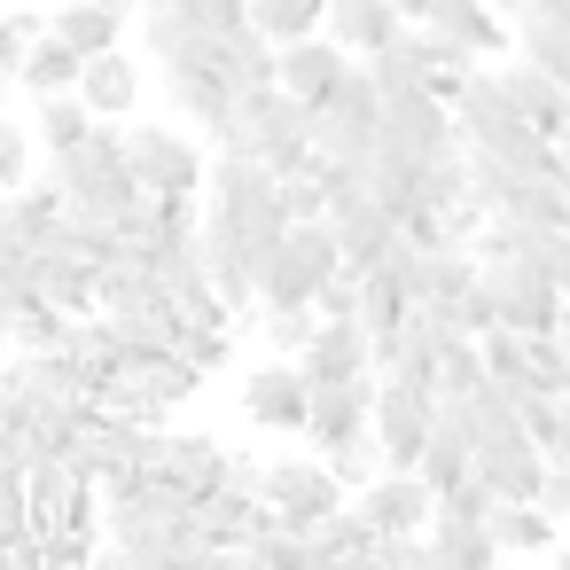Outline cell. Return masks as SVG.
<instances>
[{
  "label": "cell",
  "instance_id": "obj_1",
  "mask_svg": "<svg viewBox=\"0 0 570 570\" xmlns=\"http://www.w3.org/2000/svg\"><path fill=\"white\" fill-rule=\"evenodd\" d=\"M204 188H212L204 219H219L250 258H258L266 243H282V227H289V212H282V180H274L250 149H219V157L204 165Z\"/></svg>",
  "mask_w": 570,
  "mask_h": 570
},
{
  "label": "cell",
  "instance_id": "obj_2",
  "mask_svg": "<svg viewBox=\"0 0 570 570\" xmlns=\"http://www.w3.org/2000/svg\"><path fill=\"white\" fill-rule=\"evenodd\" d=\"M56 173V188H63V204L71 212H87V219H126V204L141 196V180H134V165H126V126L118 118H95V134L79 141V149H63V157H48ZM126 243V235H118Z\"/></svg>",
  "mask_w": 570,
  "mask_h": 570
},
{
  "label": "cell",
  "instance_id": "obj_3",
  "mask_svg": "<svg viewBox=\"0 0 570 570\" xmlns=\"http://www.w3.org/2000/svg\"><path fill=\"white\" fill-rule=\"evenodd\" d=\"M219 149H250L282 180V173H297L313 157V110L297 95H282V87H250V95H235V118H227Z\"/></svg>",
  "mask_w": 570,
  "mask_h": 570
},
{
  "label": "cell",
  "instance_id": "obj_4",
  "mask_svg": "<svg viewBox=\"0 0 570 570\" xmlns=\"http://www.w3.org/2000/svg\"><path fill=\"white\" fill-rule=\"evenodd\" d=\"M375 126H383V87H375V71H367V63H344V79L313 102V149H321V157H344V165H367Z\"/></svg>",
  "mask_w": 570,
  "mask_h": 570
},
{
  "label": "cell",
  "instance_id": "obj_5",
  "mask_svg": "<svg viewBox=\"0 0 570 570\" xmlns=\"http://www.w3.org/2000/svg\"><path fill=\"white\" fill-rule=\"evenodd\" d=\"M476 274H484V289H492L500 328L554 336V321H562V289H554V274H547V266H531V258H484Z\"/></svg>",
  "mask_w": 570,
  "mask_h": 570
},
{
  "label": "cell",
  "instance_id": "obj_6",
  "mask_svg": "<svg viewBox=\"0 0 570 570\" xmlns=\"http://www.w3.org/2000/svg\"><path fill=\"white\" fill-rule=\"evenodd\" d=\"M258 500L274 508V523L313 531L321 515L344 508V476L328 461H258Z\"/></svg>",
  "mask_w": 570,
  "mask_h": 570
},
{
  "label": "cell",
  "instance_id": "obj_7",
  "mask_svg": "<svg viewBox=\"0 0 570 570\" xmlns=\"http://www.w3.org/2000/svg\"><path fill=\"white\" fill-rule=\"evenodd\" d=\"M430 422H438V391L430 383L375 375V445H383V469H414Z\"/></svg>",
  "mask_w": 570,
  "mask_h": 570
},
{
  "label": "cell",
  "instance_id": "obj_8",
  "mask_svg": "<svg viewBox=\"0 0 570 570\" xmlns=\"http://www.w3.org/2000/svg\"><path fill=\"white\" fill-rule=\"evenodd\" d=\"M375 141H391V149H406V157H445V149H461V126H453V102L445 95H430V87H406V95H383V126H375Z\"/></svg>",
  "mask_w": 570,
  "mask_h": 570
},
{
  "label": "cell",
  "instance_id": "obj_9",
  "mask_svg": "<svg viewBox=\"0 0 570 570\" xmlns=\"http://www.w3.org/2000/svg\"><path fill=\"white\" fill-rule=\"evenodd\" d=\"M126 165L149 196H196L204 188V149L173 126H126Z\"/></svg>",
  "mask_w": 570,
  "mask_h": 570
},
{
  "label": "cell",
  "instance_id": "obj_10",
  "mask_svg": "<svg viewBox=\"0 0 570 570\" xmlns=\"http://www.w3.org/2000/svg\"><path fill=\"white\" fill-rule=\"evenodd\" d=\"M469 469L484 476V492H492V500H539V484H547V453H539V438H531L523 422L484 430Z\"/></svg>",
  "mask_w": 570,
  "mask_h": 570
},
{
  "label": "cell",
  "instance_id": "obj_11",
  "mask_svg": "<svg viewBox=\"0 0 570 570\" xmlns=\"http://www.w3.org/2000/svg\"><path fill=\"white\" fill-rule=\"evenodd\" d=\"M305 438H313V453H344V445L375 438V375H352V383H313Z\"/></svg>",
  "mask_w": 570,
  "mask_h": 570
},
{
  "label": "cell",
  "instance_id": "obj_12",
  "mask_svg": "<svg viewBox=\"0 0 570 570\" xmlns=\"http://www.w3.org/2000/svg\"><path fill=\"white\" fill-rule=\"evenodd\" d=\"M305 406H313V383H305V367H297L289 352L243 375V414H250L258 430H274V438H305Z\"/></svg>",
  "mask_w": 570,
  "mask_h": 570
},
{
  "label": "cell",
  "instance_id": "obj_13",
  "mask_svg": "<svg viewBox=\"0 0 570 570\" xmlns=\"http://www.w3.org/2000/svg\"><path fill=\"white\" fill-rule=\"evenodd\" d=\"M445 321L430 313V305H406L399 313V328H383L375 336V375H406V383H430L438 375V352H445Z\"/></svg>",
  "mask_w": 570,
  "mask_h": 570
},
{
  "label": "cell",
  "instance_id": "obj_14",
  "mask_svg": "<svg viewBox=\"0 0 570 570\" xmlns=\"http://www.w3.org/2000/svg\"><path fill=\"white\" fill-rule=\"evenodd\" d=\"M297 367L305 383H352V375H375V336L344 313V321H313V336L297 344Z\"/></svg>",
  "mask_w": 570,
  "mask_h": 570
},
{
  "label": "cell",
  "instance_id": "obj_15",
  "mask_svg": "<svg viewBox=\"0 0 570 570\" xmlns=\"http://www.w3.org/2000/svg\"><path fill=\"white\" fill-rule=\"evenodd\" d=\"M227 461H235V453H227L219 438H204V430H157V461H149V469H157L165 484H180L188 500H204V492L227 484Z\"/></svg>",
  "mask_w": 570,
  "mask_h": 570
},
{
  "label": "cell",
  "instance_id": "obj_16",
  "mask_svg": "<svg viewBox=\"0 0 570 570\" xmlns=\"http://www.w3.org/2000/svg\"><path fill=\"white\" fill-rule=\"evenodd\" d=\"M383 539H399V531H430V508H438V492L414 476V469H383V476H367L360 484V500H352Z\"/></svg>",
  "mask_w": 570,
  "mask_h": 570
},
{
  "label": "cell",
  "instance_id": "obj_17",
  "mask_svg": "<svg viewBox=\"0 0 570 570\" xmlns=\"http://www.w3.org/2000/svg\"><path fill=\"white\" fill-rule=\"evenodd\" d=\"M344 63H352V56H344L328 32H305V40H282V48H274V87L297 95V102L313 110V102L344 79Z\"/></svg>",
  "mask_w": 570,
  "mask_h": 570
},
{
  "label": "cell",
  "instance_id": "obj_18",
  "mask_svg": "<svg viewBox=\"0 0 570 570\" xmlns=\"http://www.w3.org/2000/svg\"><path fill=\"white\" fill-rule=\"evenodd\" d=\"M165 95H173V110L196 126V134H227V118H235V87H227V71L219 63H165Z\"/></svg>",
  "mask_w": 570,
  "mask_h": 570
},
{
  "label": "cell",
  "instance_id": "obj_19",
  "mask_svg": "<svg viewBox=\"0 0 570 570\" xmlns=\"http://www.w3.org/2000/svg\"><path fill=\"white\" fill-rule=\"evenodd\" d=\"M328 235H336L344 274H367V266H383V250L399 243V219H391L375 196H344V204L328 212Z\"/></svg>",
  "mask_w": 570,
  "mask_h": 570
},
{
  "label": "cell",
  "instance_id": "obj_20",
  "mask_svg": "<svg viewBox=\"0 0 570 570\" xmlns=\"http://www.w3.org/2000/svg\"><path fill=\"white\" fill-rule=\"evenodd\" d=\"M414 24H430L438 40H453V48L476 56V63H484V56H508V24H500L492 0H430Z\"/></svg>",
  "mask_w": 570,
  "mask_h": 570
},
{
  "label": "cell",
  "instance_id": "obj_21",
  "mask_svg": "<svg viewBox=\"0 0 570 570\" xmlns=\"http://www.w3.org/2000/svg\"><path fill=\"white\" fill-rule=\"evenodd\" d=\"M188 515H196V539L204 547H250L258 539V523H266V500L250 492V484H219V492H204V500H188Z\"/></svg>",
  "mask_w": 570,
  "mask_h": 570
},
{
  "label": "cell",
  "instance_id": "obj_22",
  "mask_svg": "<svg viewBox=\"0 0 570 570\" xmlns=\"http://www.w3.org/2000/svg\"><path fill=\"white\" fill-rule=\"evenodd\" d=\"M508 554L492 547L484 515H461V508H430V570H500Z\"/></svg>",
  "mask_w": 570,
  "mask_h": 570
},
{
  "label": "cell",
  "instance_id": "obj_23",
  "mask_svg": "<svg viewBox=\"0 0 570 570\" xmlns=\"http://www.w3.org/2000/svg\"><path fill=\"white\" fill-rule=\"evenodd\" d=\"M399 24H406V17L391 9V0H328V9H321V32H328L344 56H360V63H367L375 48H391Z\"/></svg>",
  "mask_w": 570,
  "mask_h": 570
},
{
  "label": "cell",
  "instance_id": "obj_24",
  "mask_svg": "<svg viewBox=\"0 0 570 570\" xmlns=\"http://www.w3.org/2000/svg\"><path fill=\"white\" fill-rule=\"evenodd\" d=\"M79 102H87L95 118H126V110L141 102V63H134L126 48L87 56V63H79Z\"/></svg>",
  "mask_w": 570,
  "mask_h": 570
},
{
  "label": "cell",
  "instance_id": "obj_25",
  "mask_svg": "<svg viewBox=\"0 0 570 570\" xmlns=\"http://www.w3.org/2000/svg\"><path fill=\"white\" fill-rule=\"evenodd\" d=\"M484 531H492L500 554H523V562L547 554V547L562 539V523H554L539 500H492V508H484Z\"/></svg>",
  "mask_w": 570,
  "mask_h": 570
},
{
  "label": "cell",
  "instance_id": "obj_26",
  "mask_svg": "<svg viewBox=\"0 0 570 570\" xmlns=\"http://www.w3.org/2000/svg\"><path fill=\"white\" fill-rule=\"evenodd\" d=\"M0 212H9V235H17L24 250H48V243L63 235V188H56V180L9 188V196H0Z\"/></svg>",
  "mask_w": 570,
  "mask_h": 570
},
{
  "label": "cell",
  "instance_id": "obj_27",
  "mask_svg": "<svg viewBox=\"0 0 570 570\" xmlns=\"http://www.w3.org/2000/svg\"><path fill=\"white\" fill-rule=\"evenodd\" d=\"M367 196H375L391 219H414V212H422V157L375 141V149H367Z\"/></svg>",
  "mask_w": 570,
  "mask_h": 570
},
{
  "label": "cell",
  "instance_id": "obj_28",
  "mask_svg": "<svg viewBox=\"0 0 570 570\" xmlns=\"http://www.w3.org/2000/svg\"><path fill=\"white\" fill-rule=\"evenodd\" d=\"M500 87H508V102H515V110H523V118H531V126L554 141V126H562L570 95H562V87H554V79H547L531 56H508V63H500Z\"/></svg>",
  "mask_w": 570,
  "mask_h": 570
},
{
  "label": "cell",
  "instance_id": "obj_29",
  "mask_svg": "<svg viewBox=\"0 0 570 570\" xmlns=\"http://www.w3.org/2000/svg\"><path fill=\"white\" fill-rule=\"evenodd\" d=\"M32 266H40V297H48V305H63L71 321H79V313H95V274H102L95 258H79V250H56V243H48V250H32Z\"/></svg>",
  "mask_w": 570,
  "mask_h": 570
},
{
  "label": "cell",
  "instance_id": "obj_30",
  "mask_svg": "<svg viewBox=\"0 0 570 570\" xmlns=\"http://www.w3.org/2000/svg\"><path fill=\"white\" fill-rule=\"evenodd\" d=\"M118 9H110V0H63V9L48 17V32L71 48V56H102V48H118Z\"/></svg>",
  "mask_w": 570,
  "mask_h": 570
},
{
  "label": "cell",
  "instance_id": "obj_31",
  "mask_svg": "<svg viewBox=\"0 0 570 570\" xmlns=\"http://www.w3.org/2000/svg\"><path fill=\"white\" fill-rule=\"evenodd\" d=\"M219 71H227V87L235 95H250V87H274V40L243 17L235 32H219Z\"/></svg>",
  "mask_w": 570,
  "mask_h": 570
},
{
  "label": "cell",
  "instance_id": "obj_32",
  "mask_svg": "<svg viewBox=\"0 0 570 570\" xmlns=\"http://www.w3.org/2000/svg\"><path fill=\"white\" fill-rule=\"evenodd\" d=\"M515 17H523V24L508 32V40H515V56H531V63L570 95V24H562V17H531V9H515Z\"/></svg>",
  "mask_w": 570,
  "mask_h": 570
},
{
  "label": "cell",
  "instance_id": "obj_33",
  "mask_svg": "<svg viewBox=\"0 0 570 570\" xmlns=\"http://www.w3.org/2000/svg\"><path fill=\"white\" fill-rule=\"evenodd\" d=\"M79 63H87V56H71L56 32H40V40L24 48V63H17V87H24V95H71V87H79Z\"/></svg>",
  "mask_w": 570,
  "mask_h": 570
},
{
  "label": "cell",
  "instance_id": "obj_34",
  "mask_svg": "<svg viewBox=\"0 0 570 570\" xmlns=\"http://www.w3.org/2000/svg\"><path fill=\"white\" fill-rule=\"evenodd\" d=\"M87 134H95V110L79 102V87H71V95H40V118H32V149L63 157V149H79Z\"/></svg>",
  "mask_w": 570,
  "mask_h": 570
},
{
  "label": "cell",
  "instance_id": "obj_35",
  "mask_svg": "<svg viewBox=\"0 0 570 570\" xmlns=\"http://www.w3.org/2000/svg\"><path fill=\"white\" fill-rule=\"evenodd\" d=\"M414 297L399 289V274H383V266H367L360 274V289H352V321L367 328V336H383V328H399V313H406Z\"/></svg>",
  "mask_w": 570,
  "mask_h": 570
},
{
  "label": "cell",
  "instance_id": "obj_36",
  "mask_svg": "<svg viewBox=\"0 0 570 570\" xmlns=\"http://www.w3.org/2000/svg\"><path fill=\"white\" fill-rule=\"evenodd\" d=\"M476 383H492V375H484V352H476V336H445V352H438V375H430V391H438V399H469Z\"/></svg>",
  "mask_w": 570,
  "mask_h": 570
},
{
  "label": "cell",
  "instance_id": "obj_37",
  "mask_svg": "<svg viewBox=\"0 0 570 570\" xmlns=\"http://www.w3.org/2000/svg\"><path fill=\"white\" fill-rule=\"evenodd\" d=\"M321 9L328 0H250V24L282 48V40H305V32H321Z\"/></svg>",
  "mask_w": 570,
  "mask_h": 570
},
{
  "label": "cell",
  "instance_id": "obj_38",
  "mask_svg": "<svg viewBox=\"0 0 570 570\" xmlns=\"http://www.w3.org/2000/svg\"><path fill=\"white\" fill-rule=\"evenodd\" d=\"M40 297V266H32V250L17 243V235H0V321H9L17 305H32Z\"/></svg>",
  "mask_w": 570,
  "mask_h": 570
},
{
  "label": "cell",
  "instance_id": "obj_39",
  "mask_svg": "<svg viewBox=\"0 0 570 570\" xmlns=\"http://www.w3.org/2000/svg\"><path fill=\"white\" fill-rule=\"evenodd\" d=\"M523 344H531L523 328H500V321H492V328L476 336V352H484V375H492V383H523Z\"/></svg>",
  "mask_w": 570,
  "mask_h": 570
},
{
  "label": "cell",
  "instance_id": "obj_40",
  "mask_svg": "<svg viewBox=\"0 0 570 570\" xmlns=\"http://www.w3.org/2000/svg\"><path fill=\"white\" fill-rule=\"evenodd\" d=\"M48 32V17H32V9H0V79L17 87V63H24V48Z\"/></svg>",
  "mask_w": 570,
  "mask_h": 570
},
{
  "label": "cell",
  "instance_id": "obj_41",
  "mask_svg": "<svg viewBox=\"0 0 570 570\" xmlns=\"http://www.w3.org/2000/svg\"><path fill=\"white\" fill-rule=\"evenodd\" d=\"M173 352H180L196 375H212V367H227V328H212V321H180Z\"/></svg>",
  "mask_w": 570,
  "mask_h": 570
},
{
  "label": "cell",
  "instance_id": "obj_42",
  "mask_svg": "<svg viewBox=\"0 0 570 570\" xmlns=\"http://www.w3.org/2000/svg\"><path fill=\"white\" fill-rule=\"evenodd\" d=\"M438 321H445L453 336H484V328L500 321V313H492V289H484V274H476V282H469V289H461V297L438 313Z\"/></svg>",
  "mask_w": 570,
  "mask_h": 570
},
{
  "label": "cell",
  "instance_id": "obj_43",
  "mask_svg": "<svg viewBox=\"0 0 570 570\" xmlns=\"http://www.w3.org/2000/svg\"><path fill=\"white\" fill-rule=\"evenodd\" d=\"M24 173H32V134H24L9 110H0V196L24 188Z\"/></svg>",
  "mask_w": 570,
  "mask_h": 570
},
{
  "label": "cell",
  "instance_id": "obj_44",
  "mask_svg": "<svg viewBox=\"0 0 570 570\" xmlns=\"http://www.w3.org/2000/svg\"><path fill=\"white\" fill-rule=\"evenodd\" d=\"M173 9L196 24V32H235L250 17V0H173Z\"/></svg>",
  "mask_w": 570,
  "mask_h": 570
},
{
  "label": "cell",
  "instance_id": "obj_45",
  "mask_svg": "<svg viewBox=\"0 0 570 570\" xmlns=\"http://www.w3.org/2000/svg\"><path fill=\"white\" fill-rule=\"evenodd\" d=\"M328 469H336L344 484H367V476H383V445H375V438H360V445L328 453Z\"/></svg>",
  "mask_w": 570,
  "mask_h": 570
},
{
  "label": "cell",
  "instance_id": "obj_46",
  "mask_svg": "<svg viewBox=\"0 0 570 570\" xmlns=\"http://www.w3.org/2000/svg\"><path fill=\"white\" fill-rule=\"evenodd\" d=\"M313 321H321V313H266V336H274V352H289V360H297V344L313 336Z\"/></svg>",
  "mask_w": 570,
  "mask_h": 570
},
{
  "label": "cell",
  "instance_id": "obj_47",
  "mask_svg": "<svg viewBox=\"0 0 570 570\" xmlns=\"http://www.w3.org/2000/svg\"><path fill=\"white\" fill-rule=\"evenodd\" d=\"M0 570H40V539H24V547H0Z\"/></svg>",
  "mask_w": 570,
  "mask_h": 570
},
{
  "label": "cell",
  "instance_id": "obj_48",
  "mask_svg": "<svg viewBox=\"0 0 570 570\" xmlns=\"http://www.w3.org/2000/svg\"><path fill=\"white\" fill-rule=\"evenodd\" d=\"M523 9H531V17H562V24H570V0H523Z\"/></svg>",
  "mask_w": 570,
  "mask_h": 570
},
{
  "label": "cell",
  "instance_id": "obj_49",
  "mask_svg": "<svg viewBox=\"0 0 570 570\" xmlns=\"http://www.w3.org/2000/svg\"><path fill=\"white\" fill-rule=\"evenodd\" d=\"M554 157L570 165V110H562V126H554Z\"/></svg>",
  "mask_w": 570,
  "mask_h": 570
},
{
  "label": "cell",
  "instance_id": "obj_50",
  "mask_svg": "<svg viewBox=\"0 0 570 570\" xmlns=\"http://www.w3.org/2000/svg\"><path fill=\"white\" fill-rule=\"evenodd\" d=\"M391 9H399V17H406V24H414V17H422V9H430V0H391Z\"/></svg>",
  "mask_w": 570,
  "mask_h": 570
},
{
  "label": "cell",
  "instance_id": "obj_51",
  "mask_svg": "<svg viewBox=\"0 0 570 570\" xmlns=\"http://www.w3.org/2000/svg\"><path fill=\"white\" fill-rule=\"evenodd\" d=\"M554 188H562V204H570V165H554Z\"/></svg>",
  "mask_w": 570,
  "mask_h": 570
},
{
  "label": "cell",
  "instance_id": "obj_52",
  "mask_svg": "<svg viewBox=\"0 0 570 570\" xmlns=\"http://www.w3.org/2000/svg\"><path fill=\"white\" fill-rule=\"evenodd\" d=\"M492 9H500V17H515V9H523V0H492Z\"/></svg>",
  "mask_w": 570,
  "mask_h": 570
},
{
  "label": "cell",
  "instance_id": "obj_53",
  "mask_svg": "<svg viewBox=\"0 0 570 570\" xmlns=\"http://www.w3.org/2000/svg\"><path fill=\"white\" fill-rule=\"evenodd\" d=\"M141 9H173V0H141Z\"/></svg>",
  "mask_w": 570,
  "mask_h": 570
},
{
  "label": "cell",
  "instance_id": "obj_54",
  "mask_svg": "<svg viewBox=\"0 0 570 570\" xmlns=\"http://www.w3.org/2000/svg\"><path fill=\"white\" fill-rule=\"evenodd\" d=\"M0 102H9V79H0Z\"/></svg>",
  "mask_w": 570,
  "mask_h": 570
},
{
  "label": "cell",
  "instance_id": "obj_55",
  "mask_svg": "<svg viewBox=\"0 0 570 570\" xmlns=\"http://www.w3.org/2000/svg\"><path fill=\"white\" fill-rule=\"evenodd\" d=\"M0 235H9V212H0Z\"/></svg>",
  "mask_w": 570,
  "mask_h": 570
},
{
  "label": "cell",
  "instance_id": "obj_56",
  "mask_svg": "<svg viewBox=\"0 0 570 570\" xmlns=\"http://www.w3.org/2000/svg\"><path fill=\"white\" fill-rule=\"evenodd\" d=\"M110 9H126V0H110Z\"/></svg>",
  "mask_w": 570,
  "mask_h": 570
},
{
  "label": "cell",
  "instance_id": "obj_57",
  "mask_svg": "<svg viewBox=\"0 0 570 570\" xmlns=\"http://www.w3.org/2000/svg\"><path fill=\"white\" fill-rule=\"evenodd\" d=\"M562 531H570V515H562Z\"/></svg>",
  "mask_w": 570,
  "mask_h": 570
}]
</instances>
